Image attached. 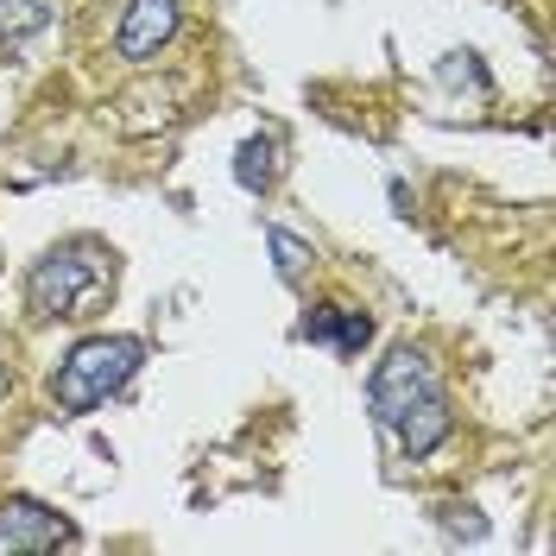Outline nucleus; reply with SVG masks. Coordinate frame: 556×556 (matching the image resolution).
<instances>
[{"label": "nucleus", "mask_w": 556, "mask_h": 556, "mask_svg": "<svg viewBox=\"0 0 556 556\" xmlns=\"http://www.w3.org/2000/svg\"><path fill=\"white\" fill-rule=\"evenodd\" d=\"M76 544V525L45 506L33 493H7L0 500V556H45V551H70Z\"/></svg>", "instance_id": "obj_4"}, {"label": "nucleus", "mask_w": 556, "mask_h": 556, "mask_svg": "<svg viewBox=\"0 0 556 556\" xmlns=\"http://www.w3.org/2000/svg\"><path fill=\"white\" fill-rule=\"evenodd\" d=\"M51 0H0V45L7 51H20L26 38H38L45 26H51Z\"/></svg>", "instance_id": "obj_8"}, {"label": "nucleus", "mask_w": 556, "mask_h": 556, "mask_svg": "<svg viewBox=\"0 0 556 556\" xmlns=\"http://www.w3.org/2000/svg\"><path fill=\"white\" fill-rule=\"evenodd\" d=\"M266 247H273V266H278V278L285 285H304V273L316 266V247L304 241V235H291V228H266Z\"/></svg>", "instance_id": "obj_9"}, {"label": "nucleus", "mask_w": 556, "mask_h": 556, "mask_svg": "<svg viewBox=\"0 0 556 556\" xmlns=\"http://www.w3.org/2000/svg\"><path fill=\"white\" fill-rule=\"evenodd\" d=\"M121 291V253L102 235H64L26 266V311L38 323H89Z\"/></svg>", "instance_id": "obj_2"}, {"label": "nucleus", "mask_w": 556, "mask_h": 556, "mask_svg": "<svg viewBox=\"0 0 556 556\" xmlns=\"http://www.w3.org/2000/svg\"><path fill=\"white\" fill-rule=\"evenodd\" d=\"M304 342H329L342 361H354L361 348L374 342V316L361 311V304H316L311 316H304Z\"/></svg>", "instance_id": "obj_6"}, {"label": "nucleus", "mask_w": 556, "mask_h": 556, "mask_svg": "<svg viewBox=\"0 0 556 556\" xmlns=\"http://www.w3.org/2000/svg\"><path fill=\"white\" fill-rule=\"evenodd\" d=\"M139 367H146V342H139V336H83V342L51 367L45 392H51L58 417H89L96 405H108L121 386L134 380Z\"/></svg>", "instance_id": "obj_3"}, {"label": "nucleus", "mask_w": 556, "mask_h": 556, "mask_svg": "<svg viewBox=\"0 0 556 556\" xmlns=\"http://www.w3.org/2000/svg\"><path fill=\"white\" fill-rule=\"evenodd\" d=\"M437 519L450 525L455 538H468V544H481V538H486V519L468 506V500H443V506H437Z\"/></svg>", "instance_id": "obj_10"}, {"label": "nucleus", "mask_w": 556, "mask_h": 556, "mask_svg": "<svg viewBox=\"0 0 556 556\" xmlns=\"http://www.w3.org/2000/svg\"><path fill=\"white\" fill-rule=\"evenodd\" d=\"M273 177H278V146L266 134L241 139V152H235V184H241L247 197H266Z\"/></svg>", "instance_id": "obj_7"}, {"label": "nucleus", "mask_w": 556, "mask_h": 556, "mask_svg": "<svg viewBox=\"0 0 556 556\" xmlns=\"http://www.w3.org/2000/svg\"><path fill=\"white\" fill-rule=\"evenodd\" d=\"M7 392H13V354H7V342H0V405H7Z\"/></svg>", "instance_id": "obj_11"}, {"label": "nucleus", "mask_w": 556, "mask_h": 556, "mask_svg": "<svg viewBox=\"0 0 556 556\" xmlns=\"http://www.w3.org/2000/svg\"><path fill=\"white\" fill-rule=\"evenodd\" d=\"M184 26V0H127L114 26V58L121 64H152Z\"/></svg>", "instance_id": "obj_5"}, {"label": "nucleus", "mask_w": 556, "mask_h": 556, "mask_svg": "<svg viewBox=\"0 0 556 556\" xmlns=\"http://www.w3.org/2000/svg\"><path fill=\"white\" fill-rule=\"evenodd\" d=\"M367 412L386 437L399 443L405 462L437 455L455 437V412H450V386L437 374V361L412 342H392L367 380Z\"/></svg>", "instance_id": "obj_1"}]
</instances>
